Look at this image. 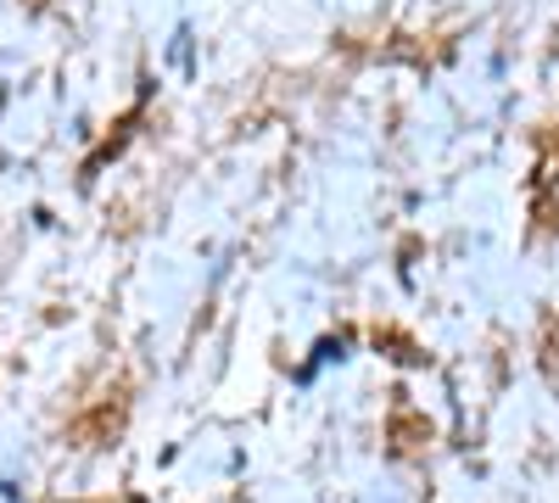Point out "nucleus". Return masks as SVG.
<instances>
[]
</instances>
